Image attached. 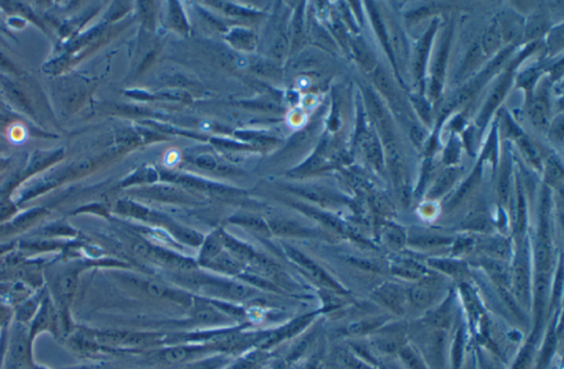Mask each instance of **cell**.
<instances>
[{
    "label": "cell",
    "mask_w": 564,
    "mask_h": 369,
    "mask_svg": "<svg viewBox=\"0 0 564 369\" xmlns=\"http://www.w3.org/2000/svg\"><path fill=\"white\" fill-rule=\"evenodd\" d=\"M373 76H374L376 85L379 87L380 91L385 94L386 96L389 97L391 101L396 99V93H395L394 86L391 84L390 80H389L388 76L386 75L384 70L376 67V69L373 71Z\"/></svg>",
    "instance_id": "obj_14"
},
{
    "label": "cell",
    "mask_w": 564,
    "mask_h": 369,
    "mask_svg": "<svg viewBox=\"0 0 564 369\" xmlns=\"http://www.w3.org/2000/svg\"><path fill=\"white\" fill-rule=\"evenodd\" d=\"M187 357V352L183 348H174V350L165 352V359L168 361H172V363L185 361Z\"/></svg>",
    "instance_id": "obj_21"
},
{
    "label": "cell",
    "mask_w": 564,
    "mask_h": 369,
    "mask_svg": "<svg viewBox=\"0 0 564 369\" xmlns=\"http://www.w3.org/2000/svg\"><path fill=\"white\" fill-rule=\"evenodd\" d=\"M457 176V169H449V170L444 171L442 176L439 178L438 181L435 182V187H432L430 196L431 198H438L441 194H443L455 181Z\"/></svg>",
    "instance_id": "obj_13"
},
{
    "label": "cell",
    "mask_w": 564,
    "mask_h": 369,
    "mask_svg": "<svg viewBox=\"0 0 564 369\" xmlns=\"http://www.w3.org/2000/svg\"><path fill=\"white\" fill-rule=\"evenodd\" d=\"M365 99H366L367 107L370 112V115H372L373 119L379 128L380 135L383 138L385 146L396 143L390 117L387 114V110L384 107L383 103L380 102L377 95L368 88L365 89Z\"/></svg>",
    "instance_id": "obj_1"
},
{
    "label": "cell",
    "mask_w": 564,
    "mask_h": 369,
    "mask_svg": "<svg viewBox=\"0 0 564 369\" xmlns=\"http://www.w3.org/2000/svg\"><path fill=\"white\" fill-rule=\"evenodd\" d=\"M435 25L430 28L428 32L424 34L421 42L419 44L418 49H417V59L415 62V73H416L417 80L421 81L422 75H424V63L427 60L428 52H429L430 44L432 41L433 36H435Z\"/></svg>",
    "instance_id": "obj_7"
},
{
    "label": "cell",
    "mask_w": 564,
    "mask_h": 369,
    "mask_svg": "<svg viewBox=\"0 0 564 369\" xmlns=\"http://www.w3.org/2000/svg\"><path fill=\"white\" fill-rule=\"evenodd\" d=\"M375 295L380 302L395 311H401L405 308L406 295L399 286L394 284H386L376 290Z\"/></svg>",
    "instance_id": "obj_2"
},
{
    "label": "cell",
    "mask_w": 564,
    "mask_h": 369,
    "mask_svg": "<svg viewBox=\"0 0 564 369\" xmlns=\"http://www.w3.org/2000/svg\"><path fill=\"white\" fill-rule=\"evenodd\" d=\"M417 106L419 107V112L424 116V119H427L429 120L430 118V110L429 107H428V105L424 102V101H417L416 102Z\"/></svg>",
    "instance_id": "obj_26"
},
{
    "label": "cell",
    "mask_w": 564,
    "mask_h": 369,
    "mask_svg": "<svg viewBox=\"0 0 564 369\" xmlns=\"http://www.w3.org/2000/svg\"><path fill=\"white\" fill-rule=\"evenodd\" d=\"M147 291L152 295V297H165V293H167V290H165V286H161V284H157V282H154V281H152V282H148L147 284Z\"/></svg>",
    "instance_id": "obj_24"
},
{
    "label": "cell",
    "mask_w": 564,
    "mask_h": 369,
    "mask_svg": "<svg viewBox=\"0 0 564 369\" xmlns=\"http://www.w3.org/2000/svg\"><path fill=\"white\" fill-rule=\"evenodd\" d=\"M501 41V31L499 25H493L488 28L482 39L481 49L486 54H492L499 49Z\"/></svg>",
    "instance_id": "obj_10"
},
{
    "label": "cell",
    "mask_w": 564,
    "mask_h": 369,
    "mask_svg": "<svg viewBox=\"0 0 564 369\" xmlns=\"http://www.w3.org/2000/svg\"><path fill=\"white\" fill-rule=\"evenodd\" d=\"M1 85L5 88L6 93L8 95L11 102L14 103L17 106H19L20 109L23 110L25 113L32 115L33 109L31 107L30 102L28 98L27 95L23 93L19 86H17L14 83L8 82V81H3Z\"/></svg>",
    "instance_id": "obj_8"
},
{
    "label": "cell",
    "mask_w": 564,
    "mask_h": 369,
    "mask_svg": "<svg viewBox=\"0 0 564 369\" xmlns=\"http://www.w3.org/2000/svg\"><path fill=\"white\" fill-rule=\"evenodd\" d=\"M510 165L508 161L504 165V168L501 171V181H499V196L501 201L506 202L508 196V189H510Z\"/></svg>",
    "instance_id": "obj_19"
},
{
    "label": "cell",
    "mask_w": 564,
    "mask_h": 369,
    "mask_svg": "<svg viewBox=\"0 0 564 369\" xmlns=\"http://www.w3.org/2000/svg\"><path fill=\"white\" fill-rule=\"evenodd\" d=\"M514 291L523 304L528 302L529 270L525 256L519 257L514 267Z\"/></svg>",
    "instance_id": "obj_3"
},
{
    "label": "cell",
    "mask_w": 564,
    "mask_h": 369,
    "mask_svg": "<svg viewBox=\"0 0 564 369\" xmlns=\"http://www.w3.org/2000/svg\"><path fill=\"white\" fill-rule=\"evenodd\" d=\"M548 104L543 97H538L530 104L529 116L532 124L537 128H545L548 125Z\"/></svg>",
    "instance_id": "obj_9"
},
{
    "label": "cell",
    "mask_w": 564,
    "mask_h": 369,
    "mask_svg": "<svg viewBox=\"0 0 564 369\" xmlns=\"http://www.w3.org/2000/svg\"><path fill=\"white\" fill-rule=\"evenodd\" d=\"M526 223V205L523 201V196H519V209H518L517 229L519 231H523Z\"/></svg>",
    "instance_id": "obj_23"
},
{
    "label": "cell",
    "mask_w": 564,
    "mask_h": 369,
    "mask_svg": "<svg viewBox=\"0 0 564 369\" xmlns=\"http://www.w3.org/2000/svg\"><path fill=\"white\" fill-rule=\"evenodd\" d=\"M510 83H512V75H510V73H507V74L499 81V84L496 86L495 91L492 93L490 98H488V103L485 105L482 115H481V118H479V123H481V124H484L485 121L490 118V116L492 115L494 109L499 106V103L501 102V99L504 98L507 91H508V88H510Z\"/></svg>",
    "instance_id": "obj_4"
},
{
    "label": "cell",
    "mask_w": 564,
    "mask_h": 369,
    "mask_svg": "<svg viewBox=\"0 0 564 369\" xmlns=\"http://www.w3.org/2000/svg\"><path fill=\"white\" fill-rule=\"evenodd\" d=\"M408 297L416 308H429L435 300V291L429 284H419L409 290Z\"/></svg>",
    "instance_id": "obj_6"
},
{
    "label": "cell",
    "mask_w": 564,
    "mask_h": 369,
    "mask_svg": "<svg viewBox=\"0 0 564 369\" xmlns=\"http://www.w3.org/2000/svg\"><path fill=\"white\" fill-rule=\"evenodd\" d=\"M354 51H355L358 62L362 64L364 69L368 70V71H374L376 69L374 55L363 40L357 39L354 42Z\"/></svg>",
    "instance_id": "obj_11"
},
{
    "label": "cell",
    "mask_w": 564,
    "mask_h": 369,
    "mask_svg": "<svg viewBox=\"0 0 564 369\" xmlns=\"http://www.w3.org/2000/svg\"><path fill=\"white\" fill-rule=\"evenodd\" d=\"M481 55H482L481 45H479V44H474L473 47L470 50L468 56H466V62L463 64L462 74H466L468 72H471L472 70L477 65L479 60H481Z\"/></svg>",
    "instance_id": "obj_17"
},
{
    "label": "cell",
    "mask_w": 564,
    "mask_h": 369,
    "mask_svg": "<svg viewBox=\"0 0 564 369\" xmlns=\"http://www.w3.org/2000/svg\"><path fill=\"white\" fill-rule=\"evenodd\" d=\"M563 179V170L556 159H550L547 167V180L552 185H561Z\"/></svg>",
    "instance_id": "obj_15"
},
{
    "label": "cell",
    "mask_w": 564,
    "mask_h": 369,
    "mask_svg": "<svg viewBox=\"0 0 564 369\" xmlns=\"http://www.w3.org/2000/svg\"><path fill=\"white\" fill-rule=\"evenodd\" d=\"M365 150H366L369 159L372 160V162L379 170H382L384 168L383 152H382L376 136L372 135V134L367 135V137L365 138Z\"/></svg>",
    "instance_id": "obj_12"
},
{
    "label": "cell",
    "mask_w": 564,
    "mask_h": 369,
    "mask_svg": "<svg viewBox=\"0 0 564 369\" xmlns=\"http://www.w3.org/2000/svg\"><path fill=\"white\" fill-rule=\"evenodd\" d=\"M450 38H451V34L446 33L443 44H442V47H441L438 59H437V63H435V75H433L432 84H431V95H433L435 98L438 97L439 93H440L441 91V85H442V80H443L444 70H446V60H448V54H449Z\"/></svg>",
    "instance_id": "obj_5"
},
{
    "label": "cell",
    "mask_w": 564,
    "mask_h": 369,
    "mask_svg": "<svg viewBox=\"0 0 564 369\" xmlns=\"http://www.w3.org/2000/svg\"><path fill=\"white\" fill-rule=\"evenodd\" d=\"M9 123H10V120H9L8 117H6L5 115H0V130L5 129L6 127L8 126Z\"/></svg>",
    "instance_id": "obj_27"
},
{
    "label": "cell",
    "mask_w": 564,
    "mask_h": 369,
    "mask_svg": "<svg viewBox=\"0 0 564 369\" xmlns=\"http://www.w3.org/2000/svg\"><path fill=\"white\" fill-rule=\"evenodd\" d=\"M545 30V20L543 18H534V19L529 22L528 28H527V38H537V36H541Z\"/></svg>",
    "instance_id": "obj_20"
},
{
    "label": "cell",
    "mask_w": 564,
    "mask_h": 369,
    "mask_svg": "<svg viewBox=\"0 0 564 369\" xmlns=\"http://www.w3.org/2000/svg\"><path fill=\"white\" fill-rule=\"evenodd\" d=\"M370 14H372L373 22H374L375 29L377 31L378 36L382 39L384 47L387 50V53H389V55H390L391 60H394L393 54H391L388 36H387V33H386L385 27H384L383 23H382V20H380L379 16H378L377 11H376L375 8H370Z\"/></svg>",
    "instance_id": "obj_16"
},
{
    "label": "cell",
    "mask_w": 564,
    "mask_h": 369,
    "mask_svg": "<svg viewBox=\"0 0 564 369\" xmlns=\"http://www.w3.org/2000/svg\"><path fill=\"white\" fill-rule=\"evenodd\" d=\"M431 262L435 267L450 275H459L464 273L462 264H457V262H446V260H433Z\"/></svg>",
    "instance_id": "obj_18"
},
{
    "label": "cell",
    "mask_w": 564,
    "mask_h": 369,
    "mask_svg": "<svg viewBox=\"0 0 564 369\" xmlns=\"http://www.w3.org/2000/svg\"><path fill=\"white\" fill-rule=\"evenodd\" d=\"M229 292L235 297H246L249 295V290L242 286H231L229 288Z\"/></svg>",
    "instance_id": "obj_25"
},
{
    "label": "cell",
    "mask_w": 564,
    "mask_h": 369,
    "mask_svg": "<svg viewBox=\"0 0 564 369\" xmlns=\"http://www.w3.org/2000/svg\"><path fill=\"white\" fill-rule=\"evenodd\" d=\"M386 238H387V240L391 242L393 245L397 246L401 244L402 240H404V235H402L401 231H400L399 229H397L396 227H389V229L386 231Z\"/></svg>",
    "instance_id": "obj_22"
}]
</instances>
